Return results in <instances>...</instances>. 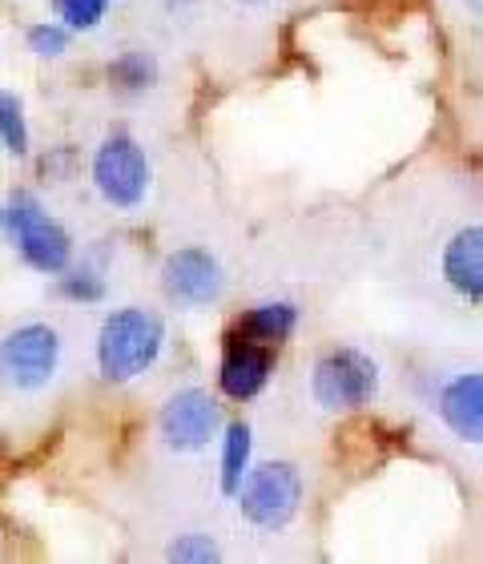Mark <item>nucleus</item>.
<instances>
[{
  "mask_svg": "<svg viewBox=\"0 0 483 564\" xmlns=\"http://www.w3.org/2000/svg\"><path fill=\"white\" fill-rule=\"evenodd\" d=\"M109 77H113V82H118L121 89L138 94V89H150V85L157 82V61L150 57L145 48H130V53H121V57L113 61Z\"/></svg>",
  "mask_w": 483,
  "mask_h": 564,
  "instance_id": "15",
  "label": "nucleus"
},
{
  "mask_svg": "<svg viewBox=\"0 0 483 564\" xmlns=\"http://www.w3.org/2000/svg\"><path fill=\"white\" fill-rule=\"evenodd\" d=\"M109 4H113V0H53L57 17L65 21V29H73V33H89V29H97V24L106 21Z\"/></svg>",
  "mask_w": 483,
  "mask_h": 564,
  "instance_id": "16",
  "label": "nucleus"
},
{
  "mask_svg": "<svg viewBox=\"0 0 483 564\" xmlns=\"http://www.w3.org/2000/svg\"><path fill=\"white\" fill-rule=\"evenodd\" d=\"M61 274H65V279H61V294L73 299V303H97V299H106L101 267H77V271L65 267Z\"/></svg>",
  "mask_w": 483,
  "mask_h": 564,
  "instance_id": "17",
  "label": "nucleus"
},
{
  "mask_svg": "<svg viewBox=\"0 0 483 564\" xmlns=\"http://www.w3.org/2000/svg\"><path fill=\"white\" fill-rule=\"evenodd\" d=\"M169 561H182V564H210L222 556V549L206 536V532H186V536H177L174 544H169Z\"/></svg>",
  "mask_w": 483,
  "mask_h": 564,
  "instance_id": "18",
  "label": "nucleus"
},
{
  "mask_svg": "<svg viewBox=\"0 0 483 564\" xmlns=\"http://www.w3.org/2000/svg\"><path fill=\"white\" fill-rule=\"evenodd\" d=\"M246 4H262V0H246Z\"/></svg>",
  "mask_w": 483,
  "mask_h": 564,
  "instance_id": "21",
  "label": "nucleus"
},
{
  "mask_svg": "<svg viewBox=\"0 0 483 564\" xmlns=\"http://www.w3.org/2000/svg\"><path fill=\"white\" fill-rule=\"evenodd\" d=\"M295 327H298L295 303H262L234 323L238 335H246V339H254V343H266V347L286 343L290 335H295Z\"/></svg>",
  "mask_w": 483,
  "mask_h": 564,
  "instance_id": "12",
  "label": "nucleus"
},
{
  "mask_svg": "<svg viewBox=\"0 0 483 564\" xmlns=\"http://www.w3.org/2000/svg\"><path fill=\"white\" fill-rule=\"evenodd\" d=\"M0 141L12 158H24L29 153V121H24L21 97L0 89Z\"/></svg>",
  "mask_w": 483,
  "mask_h": 564,
  "instance_id": "14",
  "label": "nucleus"
},
{
  "mask_svg": "<svg viewBox=\"0 0 483 564\" xmlns=\"http://www.w3.org/2000/svg\"><path fill=\"white\" fill-rule=\"evenodd\" d=\"M157 427H162L165 447H174V452H201L218 435V427H222V408H218L210 391L182 388L177 395L165 400Z\"/></svg>",
  "mask_w": 483,
  "mask_h": 564,
  "instance_id": "7",
  "label": "nucleus"
},
{
  "mask_svg": "<svg viewBox=\"0 0 483 564\" xmlns=\"http://www.w3.org/2000/svg\"><path fill=\"white\" fill-rule=\"evenodd\" d=\"M94 186L118 210H138L145 202L150 162H145V150L130 133H113V138L101 141V150L94 153Z\"/></svg>",
  "mask_w": 483,
  "mask_h": 564,
  "instance_id": "5",
  "label": "nucleus"
},
{
  "mask_svg": "<svg viewBox=\"0 0 483 564\" xmlns=\"http://www.w3.org/2000/svg\"><path fill=\"white\" fill-rule=\"evenodd\" d=\"M29 48H33L36 57H61L65 48H69V29L65 24H33L29 29Z\"/></svg>",
  "mask_w": 483,
  "mask_h": 564,
  "instance_id": "19",
  "label": "nucleus"
},
{
  "mask_svg": "<svg viewBox=\"0 0 483 564\" xmlns=\"http://www.w3.org/2000/svg\"><path fill=\"white\" fill-rule=\"evenodd\" d=\"M177 4H186V0H177Z\"/></svg>",
  "mask_w": 483,
  "mask_h": 564,
  "instance_id": "22",
  "label": "nucleus"
},
{
  "mask_svg": "<svg viewBox=\"0 0 483 564\" xmlns=\"http://www.w3.org/2000/svg\"><path fill=\"white\" fill-rule=\"evenodd\" d=\"M162 291L177 306H213L226 294L222 262L201 247L174 250L162 267Z\"/></svg>",
  "mask_w": 483,
  "mask_h": 564,
  "instance_id": "8",
  "label": "nucleus"
},
{
  "mask_svg": "<svg viewBox=\"0 0 483 564\" xmlns=\"http://www.w3.org/2000/svg\"><path fill=\"white\" fill-rule=\"evenodd\" d=\"M468 4H472V9H475V12H480V0H468Z\"/></svg>",
  "mask_w": 483,
  "mask_h": 564,
  "instance_id": "20",
  "label": "nucleus"
},
{
  "mask_svg": "<svg viewBox=\"0 0 483 564\" xmlns=\"http://www.w3.org/2000/svg\"><path fill=\"white\" fill-rule=\"evenodd\" d=\"M165 347V318L150 306H121L101 323L97 367L109 383H130L157 364Z\"/></svg>",
  "mask_w": 483,
  "mask_h": 564,
  "instance_id": "1",
  "label": "nucleus"
},
{
  "mask_svg": "<svg viewBox=\"0 0 483 564\" xmlns=\"http://www.w3.org/2000/svg\"><path fill=\"white\" fill-rule=\"evenodd\" d=\"M443 279L468 299L472 306H480L483 299V230L480 226H463L451 235V242L443 247Z\"/></svg>",
  "mask_w": 483,
  "mask_h": 564,
  "instance_id": "11",
  "label": "nucleus"
},
{
  "mask_svg": "<svg viewBox=\"0 0 483 564\" xmlns=\"http://www.w3.org/2000/svg\"><path fill=\"white\" fill-rule=\"evenodd\" d=\"M439 420L460 435L463 444H480L483 440V379L480 371L455 376L439 391Z\"/></svg>",
  "mask_w": 483,
  "mask_h": 564,
  "instance_id": "10",
  "label": "nucleus"
},
{
  "mask_svg": "<svg viewBox=\"0 0 483 564\" xmlns=\"http://www.w3.org/2000/svg\"><path fill=\"white\" fill-rule=\"evenodd\" d=\"M238 505H242V517L250 524L271 532L286 529L298 517V505H303V476L286 459L259 464L254 471H246V480L238 488Z\"/></svg>",
  "mask_w": 483,
  "mask_h": 564,
  "instance_id": "4",
  "label": "nucleus"
},
{
  "mask_svg": "<svg viewBox=\"0 0 483 564\" xmlns=\"http://www.w3.org/2000/svg\"><path fill=\"white\" fill-rule=\"evenodd\" d=\"M310 391L327 412H354L378 395V364L359 347H334L315 364Z\"/></svg>",
  "mask_w": 483,
  "mask_h": 564,
  "instance_id": "3",
  "label": "nucleus"
},
{
  "mask_svg": "<svg viewBox=\"0 0 483 564\" xmlns=\"http://www.w3.org/2000/svg\"><path fill=\"white\" fill-rule=\"evenodd\" d=\"M246 471H250V427L246 423H230L222 440V496H238Z\"/></svg>",
  "mask_w": 483,
  "mask_h": 564,
  "instance_id": "13",
  "label": "nucleus"
},
{
  "mask_svg": "<svg viewBox=\"0 0 483 564\" xmlns=\"http://www.w3.org/2000/svg\"><path fill=\"white\" fill-rule=\"evenodd\" d=\"M61 335L48 323H24L0 343V376L17 391H41L57 376Z\"/></svg>",
  "mask_w": 483,
  "mask_h": 564,
  "instance_id": "6",
  "label": "nucleus"
},
{
  "mask_svg": "<svg viewBox=\"0 0 483 564\" xmlns=\"http://www.w3.org/2000/svg\"><path fill=\"white\" fill-rule=\"evenodd\" d=\"M0 235L21 250V259L41 274H61L73 262V238L57 218H48L36 194L17 189L0 206Z\"/></svg>",
  "mask_w": 483,
  "mask_h": 564,
  "instance_id": "2",
  "label": "nucleus"
},
{
  "mask_svg": "<svg viewBox=\"0 0 483 564\" xmlns=\"http://www.w3.org/2000/svg\"><path fill=\"white\" fill-rule=\"evenodd\" d=\"M271 371H274V347L246 339V335H238V330L226 335L218 383H222V391L230 400H238V403L254 400V395L271 383Z\"/></svg>",
  "mask_w": 483,
  "mask_h": 564,
  "instance_id": "9",
  "label": "nucleus"
}]
</instances>
